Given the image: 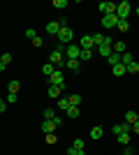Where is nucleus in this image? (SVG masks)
<instances>
[{"label": "nucleus", "instance_id": "f257e3e1", "mask_svg": "<svg viewBox=\"0 0 139 155\" xmlns=\"http://www.w3.org/2000/svg\"><path fill=\"white\" fill-rule=\"evenodd\" d=\"M63 49H65V46L58 44V46L51 51V56H49V63H51L56 70H58V67H65V60H63Z\"/></svg>", "mask_w": 139, "mask_h": 155}, {"label": "nucleus", "instance_id": "f03ea898", "mask_svg": "<svg viewBox=\"0 0 139 155\" xmlns=\"http://www.w3.org/2000/svg\"><path fill=\"white\" fill-rule=\"evenodd\" d=\"M72 35H74V32H72V28H70V26H60V30H58V35H56V37H58L60 44L65 46V44H70V42H72Z\"/></svg>", "mask_w": 139, "mask_h": 155}, {"label": "nucleus", "instance_id": "7ed1b4c3", "mask_svg": "<svg viewBox=\"0 0 139 155\" xmlns=\"http://www.w3.org/2000/svg\"><path fill=\"white\" fill-rule=\"evenodd\" d=\"M111 46H114V39L109 37V35H107V37H104V42H102V44L98 46L100 56H104V58H109V56H111V53H114V49H111Z\"/></svg>", "mask_w": 139, "mask_h": 155}, {"label": "nucleus", "instance_id": "20e7f679", "mask_svg": "<svg viewBox=\"0 0 139 155\" xmlns=\"http://www.w3.org/2000/svg\"><path fill=\"white\" fill-rule=\"evenodd\" d=\"M130 12H132V5H130L127 0H123L121 5H116V16H118V19H125V21H127Z\"/></svg>", "mask_w": 139, "mask_h": 155}, {"label": "nucleus", "instance_id": "39448f33", "mask_svg": "<svg viewBox=\"0 0 139 155\" xmlns=\"http://www.w3.org/2000/svg\"><path fill=\"white\" fill-rule=\"evenodd\" d=\"M79 53H81V46H79V44H67V46H65L67 60H79Z\"/></svg>", "mask_w": 139, "mask_h": 155}, {"label": "nucleus", "instance_id": "423d86ee", "mask_svg": "<svg viewBox=\"0 0 139 155\" xmlns=\"http://www.w3.org/2000/svg\"><path fill=\"white\" fill-rule=\"evenodd\" d=\"M49 86H60V88H65V77H63L60 70H56L51 77H49Z\"/></svg>", "mask_w": 139, "mask_h": 155}, {"label": "nucleus", "instance_id": "0eeeda50", "mask_svg": "<svg viewBox=\"0 0 139 155\" xmlns=\"http://www.w3.org/2000/svg\"><path fill=\"white\" fill-rule=\"evenodd\" d=\"M118 16H116V14H104V16H102V26L104 28H116L118 26Z\"/></svg>", "mask_w": 139, "mask_h": 155}, {"label": "nucleus", "instance_id": "6e6552de", "mask_svg": "<svg viewBox=\"0 0 139 155\" xmlns=\"http://www.w3.org/2000/svg\"><path fill=\"white\" fill-rule=\"evenodd\" d=\"M79 46H81V51H91V46H95L93 35H84V37L79 39Z\"/></svg>", "mask_w": 139, "mask_h": 155}, {"label": "nucleus", "instance_id": "1a4fd4ad", "mask_svg": "<svg viewBox=\"0 0 139 155\" xmlns=\"http://www.w3.org/2000/svg\"><path fill=\"white\" fill-rule=\"evenodd\" d=\"M100 12H102V16L104 14H116V2H100Z\"/></svg>", "mask_w": 139, "mask_h": 155}, {"label": "nucleus", "instance_id": "9d476101", "mask_svg": "<svg viewBox=\"0 0 139 155\" xmlns=\"http://www.w3.org/2000/svg\"><path fill=\"white\" fill-rule=\"evenodd\" d=\"M49 97H51V100H60V95H63V88H60V86H49Z\"/></svg>", "mask_w": 139, "mask_h": 155}, {"label": "nucleus", "instance_id": "9b49d317", "mask_svg": "<svg viewBox=\"0 0 139 155\" xmlns=\"http://www.w3.org/2000/svg\"><path fill=\"white\" fill-rule=\"evenodd\" d=\"M46 35H58V30H60V23L58 21H51V23H46Z\"/></svg>", "mask_w": 139, "mask_h": 155}, {"label": "nucleus", "instance_id": "f8f14e48", "mask_svg": "<svg viewBox=\"0 0 139 155\" xmlns=\"http://www.w3.org/2000/svg\"><path fill=\"white\" fill-rule=\"evenodd\" d=\"M53 130H56V123H53V120H42V132H44V134H53Z\"/></svg>", "mask_w": 139, "mask_h": 155}, {"label": "nucleus", "instance_id": "ddd939ff", "mask_svg": "<svg viewBox=\"0 0 139 155\" xmlns=\"http://www.w3.org/2000/svg\"><path fill=\"white\" fill-rule=\"evenodd\" d=\"M111 74H114V77H123V74H125V65H123V63L114 65V67H111Z\"/></svg>", "mask_w": 139, "mask_h": 155}, {"label": "nucleus", "instance_id": "4468645a", "mask_svg": "<svg viewBox=\"0 0 139 155\" xmlns=\"http://www.w3.org/2000/svg\"><path fill=\"white\" fill-rule=\"evenodd\" d=\"M53 72H56V67H53L51 63H44V65H42V74H44V77H51Z\"/></svg>", "mask_w": 139, "mask_h": 155}, {"label": "nucleus", "instance_id": "2eb2a0df", "mask_svg": "<svg viewBox=\"0 0 139 155\" xmlns=\"http://www.w3.org/2000/svg\"><path fill=\"white\" fill-rule=\"evenodd\" d=\"M102 134H104V130L100 127V125H95V127L91 130V139H102Z\"/></svg>", "mask_w": 139, "mask_h": 155}, {"label": "nucleus", "instance_id": "dca6fc26", "mask_svg": "<svg viewBox=\"0 0 139 155\" xmlns=\"http://www.w3.org/2000/svg\"><path fill=\"white\" fill-rule=\"evenodd\" d=\"M125 72H127V74H137V72H139V63L132 60L130 65H125Z\"/></svg>", "mask_w": 139, "mask_h": 155}, {"label": "nucleus", "instance_id": "f3484780", "mask_svg": "<svg viewBox=\"0 0 139 155\" xmlns=\"http://www.w3.org/2000/svg\"><path fill=\"white\" fill-rule=\"evenodd\" d=\"M67 118H79V107H67Z\"/></svg>", "mask_w": 139, "mask_h": 155}, {"label": "nucleus", "instance_id": "a211bd4d", "mask_svg": "<svg viewBox=\"0 0 139 155\" xmlns=\"http://www.w3.org/2000/svg\"><path fill=\"white\" fill-rule=\"evenodd\" d=\"M111 49H114V53H118V56H121V53H125V44H123V42H114Z\"/></svg>", "mask_w": 139, "mask_h": 155}, {"label": "nucleus", "instance_id": "6ab92c4d", "mask_svg": "<svg viewBox=\"0 0 139 155\" xmlns=\"http://www.w3.org/2000/svg\"><path fill=\"white\" fill-rule=\"evenodd\" d=\"M19 88H21V84H19V81H14V79L7 84V91H9V93H19Z\"/></svg>", "mask_w": 139, "mask_h": 155}, {"label": "nucleus", "instance_id": "aec40b11", "mask_svg": "<svg viewBox=\"0 0 139 155\" xmlns=\"http://www.w3.org/2000/svg\"><path fill=\"white\" fill-rule=\"evenodd\" d=\"M67 100H70V107H79V104H81V95H77V93H74V95H70Z\"/></svg>", "mask_w": 139, "mask_h": 155}, {"label": "nucleus", "instance_id": "412c9836", "mask_svg": "<svg viewBox=\"0 0 139 155\" xmlns=\"http://www.w3.org/2000/svg\"><path fill=\"white\" fill-rule=\"evenodd\" d=\"M116 139H118L121 146H130V134H125V132H123V134H118Z\"/></svg>", "mask_w": 139, "mask_h": 155}, {"label": "nucleus", "instance_id": "4be33fe9", "mask_svg": "<svg viewBox=\"0 0 139 155\" xmlns=\"http://www.w3.org/2000/svg\"><path fill=\"white\" fill-rule=\"evenodd\" d=\"M125 123H130V125L137 123V111H127L125 114Z\"/></svg>", "mask_w": 139, "mask_h": 155}, {"label": "nucleus", "instance_id": "5701e85b", "mask_svg": "<svg viewBox=\"0 0 139 155\" xmlns=\"http://www.w3.org/2000/svg\"><path fill=\"white\" fill-rule=\"evenodd\" d=\"M121 63H123V65H130V63H132V53H130V51L121 53Z\"/></svg>", "mask_w": 139, "mask_h": 155}, {"label": "nucleus", "instance_id": "b1692460", "mask_svg": "<svg viewBox=\"0 0 139 155\" xmlns=\"http://www.w3.org/2000/svg\"><path fill=\"white\" fill-rule=\"evenodd\" d=\"M72 148H77V150H79V153H84V155H86V150H84V139H74Z\"/></svg>", "mask_w": 139, "mask_h": 155}, {"label": "nucleus", "instance_id": "393cba45", "mask_svg": "<svg viewBox=\"0 0 139 155\" xmlns=\"http://www.w3.org/2000/svg\"><path fill=\"white\" fill-rule=\"evenodd\" d=\"M79 60H65V67H70V70H72V72H77V70H79Z\"/></svg>", "mask_w": 139, "mask_h": 155}, {"label": "nucleus", "instance_id": "a878e982", "mask_svg": "<svg viewBox=\"0 0 139 155\" xmlns=\"http://www.w3.org/2000/svg\"><path fill=\"white\" fill-rule=\"evenodd\" d=\"M9 63H12V53H2V56H0V65H5V67H7Z\"/></svg>", "mask_w": 139, "mask_h": 155}, {"label": "nucleus", "instance_id": "bb28decb", "mask_svg": "<svg viewBox=\"0 0 139 155\" xmlns=\"http://www.w3.org/2000/svg\"><path fill=\"white\" fill-rule=\"evenodd\" d=\"M67 107H70V100H67V97H60V100H58V109L67 111Z\"/></svg>", "mask_w": 139, "mask_h": 155}, {"label": "nucleus", "instance_id": "cd10ccee", "mask_svg": "<svg viewBox=\"0 0 139 155\" xmlns=\"http://www.w3.org/2000/svg\"><path fill=\"white\" fill-rule=\"evenodd\" d=\"M91 58H93L91 51H81V53H79V63H86V60H91Z\"/></svg>", "mask_w": 139, "mask_h": 155}, {"label": "nucleus", "instance_id": "c85d7f7f", "mask_svg": "<svg viewBox=\"0 0 139 155\" xmlns=\"http://www.w3.org/2000/svg\"><path fill=\"white\" fill-rule=\"evenodd\" d=\"M104 37H107V35H102V32H95V35H93V42H95V44H102V42H104Z\"/></svg>", "mask_w": 139, "mask_h": 155}, {"label": "nucleus", "instance_id": "c756f323", "mask_svg": "<svg viewBox=\"0 0 139 155\" xmlns=\"http://www.w3.org/2000/svg\"><path fill=\"white\" fill-rule=\"evenodd\" d=\"M107 60H109V63H111V67H114V65H118V63H121V56H118V53H111Z\"/></svg>", "mask_w": 139, "mask_h": 155}, {"label": "nucleus", "instance_id": "7c9ffc66", "mask_svg": "<svg viewBox=\"0 0 139 155\" xmlns=\"http://www.w3.org/2000/svg\"><path fill=\"white\" fill-rule=\"evenodd\" d=\"M56 118V111L53 109H44V120H53Z\"/></svg>", "mask_w": 139, "mask_h": 155}, {"label": "nucleus", "instance_id": "2f4dec72", "mask_svg": "<svg viewBox=\"0 0 139 155\" xmlns=\"http://www.w3.org/2000/svg\"><path fill=\"white\" fill-rule=\"evenodd\" d=\"M16 100H19V95H16V93H9V95L5 97V102H7V104H14Z\"/></svg>", "mask_w": 139, "mask_h": 155}, {"label": "nucleus", "instance_id": "473e14b6", "mask_svg": "<svg viewBox=\"0 0 139 155\" xmlns=\"http://www.w3.org/2000/svg\"><path fill=\"white\" fill-rule=\"evenodd\" d=\"M111 132H114L116 137H118V134H123V123H116V125L111 127Z\"/></svg>", "mask_w": 139, "mask_h": 155}, {"label": "nucleus", "instance_id": "72a5a7b5", "mask_svg": "<svg viewBox=\"0 0 139 155\" xmlns=\"http://www.w3.org/2000/svg\"><path fill=\"white\" fill-rule=\"evenodd\" d=\"M116 28H118V30H123V32H125L127 28H130V23H127L125 19H121V21H118V26H116Z\"/></svg>", "mask_w": 139, "mask_h": 155}, {"label": "nucleus", "instance_id": "f704fd0d", "mask_svg": "<svg viewBox=\"0 0 139 155\" xmlns=\"http://www.w3.org/2000/svg\"><path fill=\"white\" fill-rule=\"evenodd\" d=\"M53 7H56V9H63V7H67V0H53Z\"/></svg>", "mask_w": 139, "mask_h": 155}, {"label": "nucleus", "instance_id": "c9c22d12", "mask_svg": "<svg viewBox=\"0 0 139 155\" xmlns=\"http://www.w3.org/2000/svg\"><path fill=\"white\" fill-rule=\"evenodd\" d=\"M44 141L49 143V146H51V143H56V141H58V137H53V134H46V137H44Z\"/></svg>", "mask_w": 139, "mask_h": 155}, {"label": "nucleus", "instance_id": "e433bc0d", "mask_svg": "<svg viewBox=\"0 0 139 155\" xmlns=\"http://www.w3.org/2000/svg\"><path fill=\"white\" fill-rule=\"evenodd\" d=\"M26 37H28V39H35V37H37V32H35V28H28V30H26Z\"/></svg>", "mask_w": 139, "mask_h": 155}, {"label": "nucleus", "instance_id": "4c0bfd02", "mask_svg": "<svg viewBox=\"0 0 139 155\" xmlns=\"http://www.w3.org/2000/svg\"><path fill=\"white\" fill-rule=\"evenodd\" d=\"M42 44H44V42H42V37H40V35H37V37L33 39V46H42Z\"/></svg>", "mask_w": 139, "mask_h": 155}, {"label": "nucleus", "instance_id": "58836bf2", "mask_svg": "<svg viewBox=\"0 0 139 155\" xmlns=\"http://www.w3.org/2000/svg\"><path fill=\"white\" fill-rule=\"evenodd\" d=\"M67 155H84V153H79L77 148H72V146H70V148H67Z\"/></svg>", "mask_w": 139, "mask_h": 155}, {"label": "nucleus", "instance_id": "ea45409f", "mask_svg": "<svg viewBox=\"0 0 139 155\" xmlns=\"http://www.w3.org/2000/svg\"><path fill=\"white\" fill-rule=\"evenodd\" d=\"M132 132H134V134H139V120H137V123H132Z\"/></svg>", "mask_w": 139, "mask_h": 155}, {"label": "nucleus", "instance_id": "a19ab883", "mask_svg": "<svg viewBox=\"0 0 139 155\" xmlns=\"http://www.w3.org/2000/svg\"><path fill=\"white\" fill-rule=\"evenodd\" d=\"M7 109V102H5V100H0V111H5Z\"/></svg>", "mask_w": 139, "mask_h": 155}, {"label": "nucleus", "instance_id": "79ce46f5", "mask_svg": "<svg viewBox=\"0 0 139 155\" xmlns=\"http://www.w3.org/2000/svg\"><path fill=\"white\" fill-rule=\"evenodd\" d=\"M123 155H132V148H130V146H125V150H123Z\"/></svg>", "mask_w": 139, "mask_h": 155}, {"label": "nucleus", "instance_id": "37998d69", "mask_svg": "<svg viewBox=\"0 0 139 155\" xmlns=\"http://www.w3.org/2000/svg\"><path fill=\"white\" fill-rule=\"evenodd\" d=\"M134 12H137V16H139V7H137V9H134Z\"/></svg>", "mask_w": 139, "mask_h": 155}, {"label": "nucleus", "instance_id": "c03bdc74", "mask_svg": "<svg viewBox=\"0 0 139 155\" xmlns=\"http://www.w3.org/2000/svg\"><path fill=\"white\" fill-rule=\"evenodd\" d=\"M137 120H139V111H137Z\"/></svg>", "mask_w": 139, "mask_h": 155}]
</instances>
